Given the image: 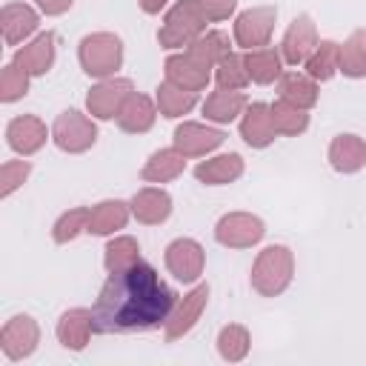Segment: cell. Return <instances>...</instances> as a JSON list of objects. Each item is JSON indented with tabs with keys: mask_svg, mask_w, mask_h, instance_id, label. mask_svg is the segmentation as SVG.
I'll list each match as a JSON object with an SVG mask.
<instances>
[{
	"mask_svg": "<svg viewBox=\"0 0 366 366\" xmlns=\"http://www.w3.org/2000/svg\"><path fill=\"white\" fill-rule=\"evenodd\" d=\"M177 303L174 289L149 263H134L123 272H112L92 306L94 332L100 335H134L163 326Z\"/></svg>",
	"mask_w": 366,
	"mask_h": 366,
	"instance_id": "obj_1",
	"label": "cell"
},
{
	"mask_svg": "<svg viewBox=\"0 0 366 366\" xmlns=\"http://www.w3.org/2000/svg\"><path fill=\"white\" fill-rule=\"evenodd\" d=\"M295 277V254L289 246H280V243H272L266 246L263 252H257L254 263H252V289L263 297H277L289 289Z\"/></svg>",
	"mask_w": 366,
	"mask_h": 366,
	"instance_id": "obj_2",
	"label": "cell"
},
{
	"mask_svg": "<svg viewBox=\"0 0 366 366\" xmlns=\"http://www.w3.org/2000/svg\"><path fill=\"white\" fill-rule=\"evenodd\" d=\"M77 60L80 69L94 80L114 77V71L123 66V40L112 31H92L80 40Z\"/></svg>",
	"mask_w": 366,
	"mask_h": 366,
	"instance_id": "obj_3",
	"label": "cell"
},
{
	"mask_svg": "<svg viewBox=\"0 0 366 366\" xmlns=\"http://www.w3.org/2000/svg\"><path fill=\"white\" fill-rule=\"evenodd\" d=\"M206 17L203 11L197 9L194 0H177L166 17H163V26L157 29V43L163 49H186L194 37H200L206 31Z\"/></svg>",
	"mask_w": 366,
	"mask_h": 366,
	"instance_id": "obj_4",
	"label": "cell"
},
{
	"mask_svg": "<svg viewBox=\"0 0 366 366\" xmlns=\"http://www.w3.org/2000/svg\"><path fill=\"white\" fill-rule=\"evenodd\" d=\"M51 140L60 152L66 154H83L94 146L97 140V126L89 114L77 112V109H66L57 114L54 126H51Z\"/></svg>",
	"mask_w": 366,
	"mask_h": 366,
	"instance_id": "obj_5",
	"label": "cell"
},
{
	"mask_svg": "<svg viewBox=\"0 0 366 366\" xmlns=\"http://www.w3.org/2000/svg\"><path fill=\"white\" fill-rule=\"evenodd\" d=\"M266 223L252 212H229L214 226V240L226 249H252L263 240Z\"/></svg>",
	"mask_w": 366,
	"mask_h": 366,
	"instance_id": "obj_6",
	"label": "cell"
},
{
	"mask_svg": "<svg viewBox=\"0 0 366 366\" xmlns=\"http://www.w3.org/2000/svg\"><path fill=\"white\" fill-rule=\"evenodd\" d=\"M134 92L129 77H106L97 80L86 94V109L94 120H117L126 97Z\"/></svg>",
	"mask_w": 366,
	"mask_h": 366,
	"instance_id": "obj_7",
	"label": "cell"
},
{
	"mask_svg": "<svg viewBox=\"0 0 366 366\" xmlns=\"http://www.w3.org/2000/svg\"><path fill=\"white\" fill-rule=\"evenodd\" d=\"M274 20H277L274 6H254V9L240 11L234 20V43L246 51L269 46L272 31H274Z\"/></svg>",
	"mask_w": 366,
	"mask_h": 366,
	"instance_id": "obj_8",
	"label": "cell"
},
{
	"mask_svg": "<svg viewBox=\"0 0 366 366\" xmlns=\"http://www.w3.org/2000/svg\"><path fill=\"white\" fill-rule=\"evenodd\" d=\"M206 303H209V283H197L192 292H186L183 297H177V303H174L169 320L163 323L166 340L174 343V340H180L183 335H189V332L197 326V320H200Z\"/></svg>",
	"mask_w": 366,
	"mask_h": 366,
	"instance_id": "obj_9",
	"label": "cell"
},
{
	"mask_svg": "<svg viewBox=\"0 0 366 366\" xmlns=\"http://www.w3.org/2000/svg\"><path fill=\"white\" fill-rule=\"evenodd\" d=\"M40 343V326L31 315H14L0 329V349L9 360H26Z\"/></svg>",
	"mask_w": 366,
	"mask_h": 366,
	"instance_id": "obj_10",
	"label": "cell"
},
{
	"mask_svg": "<svg viewBox=\"0 0 366 366\" xmlns=\"http://www.w3.org/2000/svg\"><path fill=\"white\" fill-rule=\"evenodd\" d=\"M203 266H206V252L197 240L192 237H177L166 246V269L183 280V283H194L200 274H203Z\"/></svg>",
	"mask_w": 366,
	"mask_h": 366,
	"instance_id": "obj_11",
	"label": "cell"
},
{
	"mask_svg": "<svg viewBox=\"0 0 366 366\" xmlns=\"http://www.w3.org/2000/svg\"><path fill=\"white\" fill-rule=\"evenodd\" d=\"M226 140V134L214 126H206V123H194V120H186L174 129L172 134V146L177 152H183L186 157H203L214 149H220Z\"/></svg>",
	"mask_w": 366,
	"mask_h": 366,
	"instance_id": "obj_12",
	"label": "cell"
},
{
	"mask_svg": "<svg viewBox=\"0 0 366 366\" xmlns=\"http://www.w3.org/2000/svg\"><path fill=\"white\" fill-rule=\"evenodd\" d=\"M317 29L312 23L309 14H297L289 29L283 31V40H280V54H283V63L289 66H303L309 60V54L315 51L317 46Z\"/></svg>",
	"mask_w": 366,
	"mask_h": 366,
	"instance_id": "obj_13",
	"label": "cell"
},
{
	"mask_svg": "<svg viewBox=\"0 0 366 366\" xmlns=\"http://www.w3.org/2000/svg\"><path fill=\"white\" fill-rule=\"evenodd\" d=\"M49 140V129L40 117L34 114H20V117H11L9 126H6V143L11 152H17L20 157H29L34 152H40Z\"/></svg>",
	"mask_w": 366,
	"mask_h": 366,
	"instance_id": "obj_14",
	"label": "cell"
},
{
	"mask_svg": "<svg viewBox=\"0 0 366 366\" xmlns=\"http://www.w3.org/2000/svg\"><path fill=\"white\" fill-rule=\"evenodd\" d=\"M54 57H57V37L51 31H43V34H37L34 40H29L17 49L11 63H17L31 77H43L54 66Z\"/></svg>",
	"mask_w": 366,
	"mask_h": 366,
	"instance_id": "obj_15",
	"label": "cell"
},
{
	"mask_svg": "<svg viewBox=\"0 0 366 366\" xmlns=\"http://www.w3.org/2000/svg\"><path fill=\"white\" fill-rule=\"evenodd\" d=\"M92 332H94V312L92 309L74 306V309H66L57 320V340L69 352H83L92 340Z\"/></svg>",
	"mask_w": 366,
	"mask_h": 366,
	"instance_id": "obj_16",
	"label": "cell"
},
{
	"mask_svg": "<svg viewBox=\"0 0 366 366\" xmlns=\"http://www.w3.org/2000/svg\"><path fill=\"white\" fill-rule=\"evenodd\" d=\"M240 137L246 146L252 149H266L274 143L277 137V129H274V120H272V109L269 103H249L243 117H240Z\"/></svg>",
	"mask_w": 366,
	"mask_h": 366,
	"instance_id": "obj_17",
	"label": "cell"
},
{
	"mask_svg": "<svg viewBox=\"0 0 366 366\" xmlns=\"http://www.w3.org/2000/svg\"><path fill=\"white\" fill-rule=\"evenodd\" d=\"M129 206H132V214H134L137 223L160 226L172 214V194L166 189H160V186H143V189L134 192Z\"/></svg>",
	"mask_w": 366,
	"mask_h": 366,
	"instance_id": "obj_18",
	"label": "cell"
},
{
	"mask_svg": "<svg viewBox=\"0 0 366 366\" xmlns=\"http://www.w3.org/2000/svg\"><path fill=\"white\" fill-rule=\"evenodd\" d=\"M163 69H166V80L169 83H174L180 89H189V92H203L209 86V80H212V69L203 66V63H197L186 51L166 57Z\"/></svg>",
	"mask_w": 366,
	"mask_h": 366,
	"instance_id": "obj_19",
	"label": "cell"
},
{
	"mask_svg": "<svg viewBox=\"0 0 366 366\" xmlns=\"http://www.w3.org/2000/svg\"><path fill=\"white\" fill-rule=\"evenodd\" d=\"M3 40L6 46H20L26 37H31L40 26V14L29 3H6L0 11Z\"/></svg>",
	"mask_w": 366,
	"mask_h": 366,
	"instance_id": "obj_20",
	"label": "cell"
},
{
	"mask_svg": "<svg viewBox=\"0 0 366 366\" xmlns=\"http://www.w3.org/2000/svg\"><path fill=\"white\" fill-rule=\"evenodd\" d=\"M154 120H157V103L140 92H132L117 114V126L126 134H143L154 126Z\"/></svg>",
	"mask_w": 366,
	"mask_h": 366,
	"instance_id": "obj_21",
	"label": "cell"
},
{
	"mask_svg": "<svg viewBox=\"0 0 366 366\" xmlns=\"http://www.w3.org/2000/svg\"><path fill=\"white\" fill-rule=\"evenodd\" d=\"M329 163L340 174H355L366 166V140L357 134H337L329 143Z\"/></svg>",
	"mask_w": 366,
	"mask_h": 366,
	"instance_id": "obj_22",
	"label": "cell"
},
{
	"mask_svg": "<svg viewBox=\"0 0 366 366\" xmlns=\"http://www.w3.org/2000/svg\"><path fill=\"white\" fill-rule=\"evenodd\" d=\"M246 163L237 152H229V154H217V157H209V160H200L194 166V177L206 186H226V183H234L240 174H243Z\"/></svg>",
	"mask_w": 366,
	"mask_h": 366,
	"instance_id": "obj_23",
	"label": "cell"
},
{
	"mask_svg": "<svg viewBox=\"0 0 366 366\" xmlns=\"http://www.w3.org/2000/svg\"><path fill=\"white\" fill-rule=\"evenodd\" d=\"M243 60H246V71H249L252 83H257V86H269V83L280 80V74H283V54L274 46L249 49L243 54Z\"/></svg>",
	"mask_w": 366,
	"mask_h": 366,
	"instance_id": "obj_24",
	"label": "cell"
},
{
	"mask_svg": "<svg viewBox=\"0 0 366 366\" xmlns=\"http://www.w3.org/2000/svg\"><path fill=\"white\" fill-rule=\"evenodd\" d=\"M246 94L243 92H229V89H217L203 100V114L209 123L226 126L232 120H237L246 112Z\"/></svg>",
	"mask_w": 366,
	"mask_h": 366,
	"instance_id": "obj_25",
	"label": "cell"
},
{
	"mask_svg": "<svg viewBox=\"0 0 366 366\" xmlns=\"http://www.w3.org/2000/svg\"><path fill=\"white\" fill-rule=\"evenodd\" d=\"M183 169H186V154L172 146V149H157V152H152V157H149V160L143 163V169H140V177H143L146 183H169V180L180 177Z\"/></svg>",
	"mask_w": 366,
	"mask_h": 366,
	"instance_id": "obj_26",
	"label": "cell"
},
{
	"mask_svg": "<svg viewBox=\"0 0 366 366\" xmlns=\"http://www.w3.org/2000/svg\"><path fill=\"white\" fill-rule=\"evenodd\" d=\"M129 214H132V206L126 200H100L97 206H92V217H89V234H97V237H106V234H114L117 229H123L129 223Z\"/></svg>",
	"mask_w": 366,
	"mask_h": 366,
	"instance_id": "obj_27",
	"label": "cell"
},
{
	"mask_svg": "<svg viewBox=\"0 0 366 366\" xmlns=\"http://www.w3.org/2000/svg\"><path fill=\"white\" fill-rule=\"evenodd\" d=\"M277 92H280V100L295 103L306 112L317 103V80H312L306 71H283L277 80Z\"/></svg>",
	"mask_w": 366,
	"mask_h": 366,
	"instance_id": "obj_28",
	"label": "cell"
},
{
	"mask_svg": "<svg viewBox=\"0 0 366 366\" xmlns=\"http://www.w3.org/2000/svg\"><path fill=\"white\" fill-rule=\"evenodd\" d=\"M154 103H157V112L169 120H177L183 114H189L194 106H197V92H189V89H180L169 80H163L157 89H154Z\"/></svg>",
	"mask_w": 366,
	"mask_h": 366,
	"instance_id": "obj_29",
	"label": "cell"
},
{
	"mask_svg": "<svg viewBox=\"0 0 366 366\" xmlns=\"http://www.w3.org/2000/svg\"><path fill=\"white\" fill-rule=\"evenodd\" d=\"M186 54H192L197 63L214 69L226 54H232V49H229V34L220 31V29L203 31L200 37H194V40L186 46Z\"/></svg>",
	"mask_w": 366,
	"mask_h": 366,
	"instance_id": "obj_30",
	"label": "cell"
},
{
	"mask_svg": "<svg viewBox=\"0 0 366 366\" xmlns=\"http://www.w3.org/2000/svg\"><path fill=\"white\" fill-rule=\"evenodd\" d=\"M337 63H340V43L335 40H320L315 46V51L309 54V60L303 63L306 74L317 83H326L337 74Z\"/></svg>",
	"mask_w": 366,
	"mask_h": 366,
	"instance_id": "obj_31",
	"label": "cell"
},
{
	"mask_svg": "<svg viewBox=\"0 0 366 366\" xmlns=\"http://www.w3.org/2000/svg\"><path fill=\"white\" fill-rule=\"evenodd\" d=\"M337 71L343 77L360 80L366 77V31H352L343 43H340V63Z\"/></svg>",
	"mask_w": 366,
	"mask_h": 366,
	"instance_id": "obj_32",
	"label": "cell"
},
{
	"mask_svg": "<svg viewBox=\"0 0 366 366\" xmlns=\"http://www.w3.org/2000/svg\"><path fill=\"white\" fill-rule=\"evenodd\" d=\"M269 109H272V120H274L277 134L297 137L309 129V112L306 109H300L295 103H286V100H274V103H269Z\"/></svg>",
	"mask_w": 366,
	"mask_h": 366,
	"instance_id": "obj_33",
	"label": "cell"
},
{
	"mask_svg": "<svg viewBox=\"0 0 366 366\" xmlns=\"http://www.w3.org/2000/svg\"><path fill=\"white\" fill-rule=\"evenodd\" d=\"M134 263H140V246H137L134 237L120 234V237H112L106 243V249H103V266H106L109 274L112 272H123V269H129Z\"/></svg>",
	"mask_w": 366,
	"mask_h": 366,
	"instance_id": "obj_34",
	"label": "cell"
},
{
	"mask_svg": "<svg viewBox=\"0 0 366 366\" xmlns=\"http://www.w3.org/2000/svg\"><path fill=\"white\" fill-rule=\"evenodd\" d=\"M252 349V335L246 326L240 323H229L220 329L217 335V355L226 360V363H240Z\"/></svg>",
	"mask_w": 366,
	"mask_h": 366,
	"instance_id": "obj_35",
	"label": "cell"
},
{
	"mask_svg": "<svg viewBox=\"0 0 366 366\" xmlns=\"http://www.w3.org/2000/svg\"><path fill=\"white\" fill-rule=\"evenodd\" d=\"M89 217H92V209H89V206H74V209L63 212V214L54 220V226H51L54 243L63 246V243L77 240L83 232H89Z\"/></svg>",
	"mask_w": 366,
	"mask_h": 366,
	"instance_id": "obj_36",
	"label": "cell"
},
{
	"mask_svg": "<svg viewBox=\"0 0 366 366\" xmlns=\"http://www.w3.org/2000/svg\"><path fill=\"white\" fill-rule=\"evenodd\" d=\"M214 80H217V89H229V92H240L249 86V71H246V60L243 54L232 51L226 54L217 66H214Z\"/></svg>",
	"mask_w": 366,
	"mask_h": 366,
	"instance_id": "obj_37",
	"label": "cell"
},
{
	"mask_svg": "<svg viewBox=\"0 0 366 366\" xmlns=\"http://www.w3.org/2000/svg\"><path fill=\"white\" fill-rule=\"evenodd\" d=\"M29 71H23L17 63H6L0 71V100L3 103H14L20 97L29 94Z\"/></svg>",
	"mask_w": 366,
	"mask_h": 366,
	"instance_id": "obj_38",
	"label": "cell"
},
{
	"mask_svg": "<svg viewBox=\"0 0 366 366\" xmlns=\"http://www.w3.org/2000/svg\"><path fill=\"white\" fill-rule=\"evenodd\" d=\"M31 174V163L29 160H6L0 166V197H11Z\"/></svg>",
	"mask_w": 366,
	"mask_h": 366,
	"instance_id": "obj_39",
	"label": "cell"
},
{
	"mask_svg": "<svg viewBox=\"0 0 366 366\" xmlns=\"http://www.w3.org/2000/svg\"><path fill=\"white\" fill-rule=\"evenodd\" d=\"M194 3H197V9L203 11V17L209 23H223L237 9V0H194Z\"/></svg>",
	"mask_w": 366,
	"mask_h": 366,
	"instance_id": "obj_40",
	"label": "cell"
},
{
	"mask_svg": "<svg viewBox=\"0 0 366 366\" xmlns=\"http://www.w3.org/2000/svg\"><path fill=\"white\" fill-rule=\"evenodd\" d=\"M37 3V9L46 14V17H57V14H66L71 6H74V0H34Z\"/></svg>",
	"mask_w": 366,
	"mask_h": 366,
	"instance_id": "obj_41",
	"label": "cell"
},
{
	"mask_svg": "<svg viewBox=\"0 0 366 366\" xmlns=\"http://www.w3.org/2000/svg\"><path fill=\"white\" fill-rule=\"evenodd\" d=\"M140 3V9L146 11V14H160L166 6H169V0H137Z\"/></svg>",
	"mask_w": 366,
	"mask_h": 366,
	"instance_id": "obj_42",
	"label": "cell"
}]
</instances>
